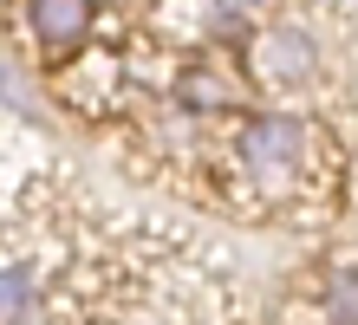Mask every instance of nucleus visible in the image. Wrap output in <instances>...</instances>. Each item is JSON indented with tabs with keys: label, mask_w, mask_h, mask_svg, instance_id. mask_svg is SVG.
Masks as SVG:
<instances>
[{
	"label": "nucleus",
	"mask_w": 358,
	"mask_h": 325,
	"mask_svg": "<svg viewBox=\"0 0 358 325\" xmlns=\"http://www.w3.org/2000/svg\"><path fill=\"white\" fill-rule=\"evenodd\" d=\"M241 157H248V169H261V176H287V169H300L313 157V130L300 117H261V124H248Z\"/></svg>",
	"instance_id": "obj_1"
},
{
	"label": "nucleus",
	"mask_w": 358,
	"mask_h": 325,
	"mask_svg": "<svg viewBox=\"0 0 358 325\" xmlns=\"http://www.w3.org/2000/svg\"><path fill=\"white\" fill-rule=\"evenodd\" d=\"M222 7H228V13H255V0H222Z\"/></svg>",
	"instance_id": "obj_7"
},
{
	"label": "nucleus",
	"mask_w": 358,
	"mask_h": 325,
	"mask_svg": "<svg viewBox=\"0 0 358 325\" xmlns=\"http://www.w3.org/2000/svg\"><path fill=\"white\" fill-rule=\"evenodd\" d=\"M182 98H189V104H196V98H202V104H222L228 92H222L215 78H182Z\"/></svg>",
	"instance_id": "obj_6"
},
{
	"label": "nucleus",
	"mask_w": 358,
	"mask_h": 325,
	"mask_svg": "<svg viewBox=\"0 0 358 325\" xmlns=\"http://www.w3.org/2000/svg\"><path fill=\"white\" fill-rule=\"evenodd\" d=\"M92 13L98 0H33V39L46 59H72L78 39L92 33Z\"/></svg>",
	"instance_id": "obj_2"
},
{
	"label": "nucleus",
	"mask_w": 358,
	"mask_h": 325,
	"mask_svg": "<svg viewBox=\"0 0 358 325\" xmlns=\"http://www.w3.org/2000/svg\"><path fill=\"white\" fill-rule=\"evenodd\" d=\"M326 319L332 325H358V267H339L326 280Z\"/></svg>",
	"instance_id": "obj_4"
},
{
	"label": "nucleus",
	"mask_w": 358,
	"mask_h": 325,
	"mask_svg": "<svg viewBox=\"0 0 358 325\" xmlns=\"http://www.w3.org/2000/svg\"><path fill=\"white\" fill-rule=\"evenodd\" d=\"M27 306H33V273L7 267V273H0V319H20Z\"/></svg>",
	"instance_id": "obj_5"
},
{
	"label": "nucleus",
	"mask_w": 358,
	"mask_h": 325,
	"mask_svg": "<svg viewBox=\"0 0 358 325\" xmlns=\"http://www.w3.org/2000/svg\"><path fill=\"white\" fill-rule=\"evenodd\" d=\"M261 59H267L273 78H306V72H313V39L293 33V27H280V33L261 39Z\"/></svg>",
	"instance_id": "obj_3"
}]
</instances>
